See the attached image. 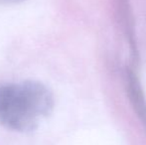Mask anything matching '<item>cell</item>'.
Returning <instances> with one entry per match:
<instances>
[{"instance_id": "3", "label": "cell", "mask_w": 146, "mask_h": 145, "mask_svg": "<svg viewBox=\"0 0 146 145\" xmlns=\"http://www.w3.org/2000/svg\"><path fill=\"white\" fill-rule=\"evenodd\" d=\"M116 14L119 25L121 26V29L128 41L131 57L134 62H137L138 53H137L136 39H135L134 22L128 0H116Z\"/></svg>"}, {"instance_id": "4", "label": "cell", "mask_w": 146, "mask_h": 145, "mask_svg": "<svg viewBox=\"0 0 146 145\" xmlns=\"http://www.w3.org/2000/svg\"><path fill=\"white\" fill-rule=\"evenodd\" d=\"M25 0H0V5H10V4H17Z\"/></svg>"}, {"instance_id": "1", "label": "cell", "mask_w": 146, "mask_h": 145, "mask_svg": "<svg viewBox=\"0 0 146 145\" xmlns=\"http://www.w3.org/2000/svg\"><path fill=\"white\" fill-rule=\"evenodd\" d=\"M54 95L41 81L27 79L0 85V124L16 132L36 129L54 109Z\"/></svg>"}, {"instance_id": "2", "label": "cell", "mask_w": 146, "mask_h": 145, "mask_svg": "<svg viewBox=\"0 0 146 145\" xmlns=\"http://www.w3.org/2000/svg\"><path fill=\"white\" fill-rule=\"evenodd\" d=\"M125 89L131 107L146 130V97L133 69L125 70Z\"/></svg>"}]
</instances>
